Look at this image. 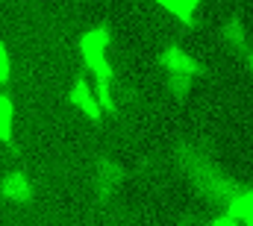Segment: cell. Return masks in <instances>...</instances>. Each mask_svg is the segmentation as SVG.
<instances>
[{
  "label": "cell",
  "mask_w": 253,
  "mask_h": 226,
  "mask_svg": "<svg viewBox=\"0 0 253 226\" xmlns=\"http://www.w3.org/2000/svg\"><path fill=\"white\" fill-rule=\"evenodd\" d=\"M183 173L189 176L191 182L203 191V194H212L218 203H230V197L236 194V188L230 185V179L221 173V168L209 159V153L203 150H194V147H186L183 150Z\"/></svg>",
  "instance_id": "6da1fadb"
},
{
  "label": "cell",
  "mask_w": 253,
  "mask_h": 226,
  "mask_svg": "<svg viewBox=\"0 0 253 226\" xmlns=\"http://www.w3.org/2000/svg\"><path fill=\"white\" fill-rule=\"evenodd\" d=\"M159 62H162V71H165L168 88H171L177 97H186L191 91V85H194V79H197V74H200L194 56H189V53L180 50V47H165L162 56H159Z\"/></svg>",
  "instance_id": "7a4b0ae2"
},
{
  "label": "cell",
  "mask_w": 253,
  "mask_h": 226,
  "mask_svg": "<svg viewBox=\"0 0 253 226\" xmlns=\"http://www.w3.org/2000/svg\"><path fill=\"white\" fill-rule=\"evenodd\" d=\"M77 50L83 56V65L97 76V79H112V68H109V59H106V50H109V33L103 27H91L88 33L80 36L77 41Z\"/></svg>",
  "instance_id": "3957f363"
},
{
  "label": "cell",
  "mask_w": 253,
  "mask_h": 226,
  "mask_svg": "<svg viewBox=\"0 0 253 226\" xmlns=\"http://www.w3.org/2000/svg\"><path fill=\"white\" fill-rule=\"evenodd\" d=\"M68 100L80 109V112L85 114V117H91V120H97L103 109H100V103H97V94H94V85L85 79V76H77L74 82H71V91H68Z\"/></svg>",
  "instance_id": "277c9868"
},
{
  "label": "cell",
  "mask_w": 253,
  "mask_h": 226,
  "mask_svg": "<svg viewBox=\"0 0 253 226\" xmlns=\"http://www.w3.org/2000/svg\"><path fill=\"white\" fill-rule=\"evenodd\" d=\"M124 185V170L118 162L112 159H100V165L94 168V188L103 194V197H115Z\"/></svg>",
  "instance_id": "5b68a950"
},
{
  "label": "cell",
  "mask_w": 253,
  "mask_h": 226,
  "mask_svg": "<svg viewBox=\"0 0 253 226\" xmlns=\"http://www.w3.org/2000/svg\"><path fill=\"white\" fill-rule=\"evenodd\" d=\"M0 194H3L9 203H30V200H33V185H30L27 173L15 170V173H6V176H3Z\"/></svg>",
  "instance_id": "8992f818"
},
{
  "label": "cell",
  "mask_w": 253,
  "mask_h": 226,
  "mask_svg": "<svg viewBox=\"0 0 253 226\" xmlns=\"http://www.w3.org/2000/svg\"><path fill=\"white\" fill-rule=\"evenodd\" d=\"M227 218H233L236 224H248L253 218V188L248 191H236L233 197H230V203H227Z\"/></svg>",
  "instance_id": "52a82bcc"
},
{
  "label": "cell",
  "mask_w": 253,
  "mask_h": 226,
  "mask_svg": "<svg viewBox=\"0 0 253 226\" xmlns=\"http://www.w3.org/2000/svg\"><path fill=\"white\" fill-rule=\"evenodd\" d=\"M221 36H224V44L230 50H245L248 47V27L242 21H227L224 30H221Z\"/></svg>",
  "instance_id": "ba28073f"
},
{
  "label": "cell",
  "mask_w": 253,
  "mask_h": 226,
  "mask_svg": "<svg viewBox=\"0 0 253 226\" xmlns=\"http://www.w3.org/2000/svg\"><path fill=\"white\" fill-rule=\"evenodd\" d=\"M162 9H168L174 18H180L183 24H191L194 21V12L200 6V0H156Z\"/></svg>",
  "instance_id": "9c48e42d"
},
{
  "label": "cell",
  "mask_w": 253,
  "mask_h": 226,
  "mask_svg": "<svg viewBox=\"0 0 253 226\" xmlns=\"http://www.w3.org/2000/svg\"><path fill=\"white\" fill-rule=\"evenodd\" d=\"M12 117H15L12 100L6 94H0V138L3 141H12Z\"/></svg>",
  "instance_id": "30bf717a"
},
{
  "label": "cell",
  "mask_w": 253,
  "mask_h": 226,
  "mask_svg": "<svg viewBox=\"0 0 253 226\" xmlns=\"http://www.w3.org/2000/svg\"><path fill=\"white\" fill-rule=\"evenodd\" d=\"M9 68H12V62H9V50H6V44L0 41V85L9 79Z\"/></svg>",
  "instance_id": "8fae6325"
},
{
  "label": "cell",
  "mask_w": 253,
  "mask_h": 226,
  "mask_svg": "<svg viewBox=\"0 0 253 226\" xmlns=\"http://www.w3.org/2000/svg\"><path fill=\"white\" fill-rule=\"evenodd\" d=\"M212 226H242V224H236L233 218H227V215H224V218H218V221H212Z\"/></svg>",
  "instance_id": "7c38bea8"
},
{
  "label": "cell",
  "mask_w": 253,
  "mask_h": 226,
  "mask_svg": "<svg viewBox=\"0 0 253 226\" xmlns=\"http://www.w3.org/2000/svg\"><path fill=\"white\" fill-rule=\"evenodd\" d=\"M245 226H253V218H251V221H248V224H245Z\"/></svg>",
  "instance_id": "4fadbf2b"
},
{
  "label": "cell",
  "mask_w": 253,
  "mask_h": 226,
  "mask_svg": "<svg viewBox=\"0 0 253 226\" xmlns=\"http://www.w3.org/2000/svg\"><path fill=\"white\" fill-rule=\"evenodd\" d=\"M251 68H253V53H251Z\"/></svg>",
  "instance_id": "5bb4252c"
}]
</instances>
